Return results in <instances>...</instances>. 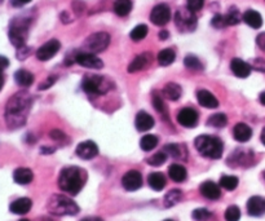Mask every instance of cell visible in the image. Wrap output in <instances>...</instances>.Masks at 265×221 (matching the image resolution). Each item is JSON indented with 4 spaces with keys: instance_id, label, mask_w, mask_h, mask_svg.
Instances as JSON below:
<instances>
[{
    "instance_id": "1",
    "label": "cell",
    "mask_w": 265,
    "mask_h": 221,
    "mask_svg": "<svg viewBox=\"0 0 265 221\" xmlns=\"http://www.w3.org/2000/svg\"><path fill=\"white\" fill-rule=\"evenodd\" d=\"M31 95L26 91H21L9 98L5 108V118L8 126L18 128L25 124L27 114L31 108Z\"/></svg>"
},
{
    "instance_id": "2",
    "label": "cell",
    "mask_w": 265,
    "mask_h": 221,
    "mask_svg": "<svg viewBox=\"0 0 265 221\" xmlns=\"http://www.w3.org/2000/svg\"><path fill=\"white\" fill-rule=\"evenodd\" d=\"M85 181H87L85 171L79 167H75V166H71V167H66L61 171L60 176H58V187L63 192H66L71 196H76L83 189Z\"/></svg>"
},
{
    "instance_id": "3",
    "label": "cell",
    "mask_w": 265,
    "mask_h": 221,
    "mask_svg": "<svg viewBox=\"0 0 265 221\" xmlns=\"http://www.w3.org/2000/svg\"><path fill=\"white\" fill-rule=\"evenodd\" d=\"M197 150H198L203 157L211 159H220L223 152H224V145L219 137L210 136V135H201L194 141Z\"/></svg>"
},
{
    "instance_id": "4",
    "label": "cell",
    "mask_w": 265,
    "mask_h": 221,
    "mask_svg": "<svg viewBox=\"0 0 265 221\" xmlns=\"http://www.w3.org/2000/svg\"><path fill=\"white\" fill-rule=\"evenodd\" d=\"M48 211L56 216H74L79 212V207L69 197L54 194L47 203Z\"/></svg>"
},
{
    "instance_id": "5",
    "label": "cell",
    "mask_w": 265,
    "mask_h": 221,
    "mask_svg": "<svg viewBox=\"0 0 265 221\" xmlns=\"http://www.w3.org/2000/svg\"><path fill=\"white\" fill-rule=\"evenodd\" d=\"M28 34V21L23 18L14 19L9 28V40L14 47L21 48L25 45Z\"/></svg>"
},
{
    "instance_id": "6",
    "label": "cell",
    "mask_w": 265,
    "mask_h": 221,
    "mask_svg": "<svg viewBox=\"0 0 265 221\" xmlns=\"http://www.w3.org/2000/svg\"><path fill=\"white\" fill-rule=\"evenodd\" d=\"M111 84L101 75L85 76L82 83V88L89 95H104L110 89Z\"/></svg>"
},
{
    "instance_id": "7",
    "label": "cell",
    "mask_w": 265,
    "mask_h": 221,
    "mask_svg": "<svg viewBox=\"0 0 265 221\" xmlns=\"http://www.w3.org/2000/svg\"><path fill=\"white\" fill-rule=\"evenodd\" d=\"M110 44V35L107 32L100 31L89 35L84 43V48L89 53H100L105 51Z\"/></svg>"
},
{
    "instance_id": "8",
    "label": "cell",
    "mask_w": 265,
    "mask_h": 221,
    "mask_svg": "<svg viewBox=\"0 0 265 221\" xmlns=\"http://www.w3.org/2000/svg\"><path fill=\"white\" fill-rule=\"evenodd\" d=\"M175 22L180 31H193L197 26V18L194 12L190 9H179L175 14Z\"/></svg>"
},
{
    "instance_id": "9",
    "label": "cell",
    "mask_w": 265,
    "mask_h": 221,
    "mask_svg": "<svg viewBox=\"0 0 265 221\" xmlns=\"http://www.w3.org/2000/svg\"><path fill=\"white\" fill-rule=\"evenodd\" d=\"M75 62L78 65L87 69H102L104 67V62L101 58H98L95 53H89V52H79L75 54Z\"/></svg>"
},
{
    "instance_id": "10",
    "label": "cell",
    "mask_w": 265,
    "mask_h": 221,
    "mask_svg": "<svg viewBox=\"0 0 265 221\" xmlns=\"http://www.w3.org/2000/svg\"><path fill=\"white\" fill-rule=\"evenodd\" d=\"M171 19V9L167 4L155 5L150 13V21L157 26H164Z\"/></svg>"
},
{
    "instance_id": "11",
    "label": "cell",
    "mask_w": 265,
    "mask_h": 221,
    "mask_svg": "<svg viewBox=\"0 0 265 221\" xmlns=\"http://www.w3.org/2000/svg\"><path fill=\"white\" fill-rule=\"evenodd\" d=\"M60 41L57 40V39H52V40L47 41L45 44H43L39 48L38 51H36V57H38V60L40 61L51 60L52 57L56 56L57 52L60 51Z\"/></svg>"
},
{
    "instance_id": "12",
    "label": "cell",
    "mask_w": 265,
    "mask_h": 221,
    "mask_svg": "<svg viewBox=\"0 0 265 221\" xmlns=\"http://www.w3.org/2000/svg\"><path fill=\"white\" fill-rule=\"evenodd\" d=\"M122 185L128 192H136L142 187V176L139 171H128L122 179Z\"/></svg>"
},
{
    "instance_id": "13",
    "label": "cell",
    "mask_w": 265,
    "mask_h": 221,
    "mask_svg": "<svg viewBox=\"0 0 265 221\" xmlns=\"http://www.w3.org/2000/svg\"><path fill=\"white\" fill-rule=\"evenodd\" d=\"M198 113L192 108H184L177 114V122L186 128H193L198 123Z\"/></svg>"
},
{
    "instance_id": "14",
    "label": "cell",
    "mask_w": 265,
    "mask_h": 221,
    "mask_svg": "<svg viewBox=\"0 0 265 221\" xmlns=\"http://www.w3.org/2000/svg\"><path fill=\"white\" fill-rule=\"evenodd\" d=\"M98 154V146L93 141H83L76 148V155L79 158L89 161Z\"/></svg>"
},
{
    "instance_id": "15",
    "label": "cell",
    "mask_w": 265,
    "mask_h": 221,
    "mask_svg": "<svg viewBox=\"0 0 265 221\" xmlns=\"http://www.w3.org/2000/svg\"><path fill=\"white\" fill-rule=\"evenodd\" d=\"M247 212L250 216L259 218L265 214V199L263 197H251L247 202Z\"/></svg>"
},
{
    "instance_id": "16",
    "label": "cell",
    "mask_w": 265,
    "mask_h": 221,
    "mask_svg": "<svg viewBox=\"0 0 265 221\" xmlns=\"http://www.w3.org/2000/svg\"><path fill=\"white\" fill-rule=\"evenodd\" d=\"M153 61V57L150 53H141L133 58L132 62L128 66V73H137L141 70H145L150 66Z\"/></svg>"
},
{
    "instance_id": "17",
    "label": "cell",
    "mask_w": 265,
    "mask_h": 221,
    "mask_svg": "<svg viewBox=\"0 0 265 221\" xmlns=\"http://www.w3.org/2000/svg\"><path fill=\"white\" fill-rule=\"evenodd\" d=\"M199 190H201V194L203 197L211 199V201H216V199H219L221 197L220 185H218L214 181H205L201 185Z\"/></svg>"
},
{
    "instance_id": "18",
    "label": "cell",
    "mask_w": 265,
    "mask_h": 221,
    "mask_svg": "<svg viewBox=\"0 0 265 221\" xmlns=\"http://www.w3.org/2000/svg\"><path fill=\"white\" fill-rule=\"evenodd\" d=\"M135 126L137 128V131L140 132H145V131L152 130L154 127V119L150 114H148L146 111H140L136 115V120H135Z\"/></svg>"
},
{
    "instance_id": "19",
    "label": "cell",
    "mask_w": 265,
    "mask_h": 221,
    "mask_svg": "<svg viewBox=\"0 0 265 221\" xmlns=\"http://www.w3.org/2000/svg\"><path fill=\"white\" fill-rule=\"evenodd\" d=\"M197 100H198L199 105L203 106V108L207 109H215L219 106L218 98L215 97L210 91H206V89H201L197 93Z\"/></svg>"
},
{
    "instance_id": "20",
    "label": "cell",
    "mask_w": 265,
    "mask_h": 221,
    "mask_svg": "<svg viewBox=\"0 0 265 221\" xmlns=\"http://www.w3.org/2000/svg\"><path fill=\"white\" fill-rule=\"evenodd\" d=\"M231 69L233 74L238 78H247L251 73V66L250 63L245 62L241 58H233L231 62Z\"/></svg>"
},
{
    "instance_id": "21",
    "label": "cell",
    "mask_w": 265,
    "mask_h": 221,
    "mask_svg": "<svg viewBox=\"0 0 265 221\" xmlns=\"http://www.w3.org/2000/svg\"><path fill=\"white\" fill-rule=\"evenodd\" d=\"M32 207L31 199L28 198H19L16 199L14 202L10 203L9 210L12 214H16V215H26Z\"/></svg>"
},
{
    "instance_id": "22",
    "label": "cell",
    "mask_w": 265,
    "mask_h": 221,
    "mask_svg": "<svg viewBox=\"0 0 265 221\" xmlns=\"http://www.w3.org/2000/svg\"><path fill=\"white\" fill-rule=\"evenodd\" d=\"M233 136L238 142H247L253 136V130L246 123H238L233 128Z\"/></svg>"
},
{
    "instance_id": "23",
    "label": "cell",
    "mask_w": 265,
    "mask_h": 221,
    "mask_svg": "<svg viewBox=\"0 0 265 221\" xmlns=\"http://www.w3.org/2000/svg\"><path fill=\"white\" fill-rule=\"evenodd\" d=\"M181 93H183V89L176 83H168L167 85H164L163 91H162V96L170 101H177L180 98Z\"/></svg>"
},
{
    "instance_id": "24",
    "label": "cell",
    "mask_w": 265,
    "mask_h": 221,
    "mask_svg": "<svg viewBox=\"0 0 265 221\" xmlns=\"http://www.w3.org/2000/svg\"><path fill=\"white\" fill-rule=\"evenodd\" d=\"M32 179H34L32 171L25 167L17 168L14 171V174H13V180L16 181L17 184H19V185H27V184L31 183Z\"/></svg>"
},
{
    "instance_id": "25",
    "label": "cell",
    "mask_w": 265,
    "mask_h": 221,
    "mask_svg": "<svg viewBox=\"0 0 265 221\" xmlns=\"http://www.w3.org/2000/svg\"><path fill=\"white\" fill-rule=\"evenodd\" d=\"M149 187L152 188L155 192H161L164 189L167 180H166V176H164L162 172H153V174L149 175L148 177Z\"/></svg>"
},
{
    "instance_id": "26",
    "label": "cell",
    "mask_w": 265,
    "mask_h": 221,
    "mask_svg": "<svg viewBox=\"0 0 265 221\" xmlns=\"http://www.w3.org/2000/svg\"><path fill=\"white\" fill-rule=\"evenodd\" d=\"M242 18H243V21H245V22L250 26V27H253V28H260L263 25V18H262V16H260V13L256 12V10H254V9L246 10Z\"/></svg>"
},
{
    "instance_id": "27",
    "label": "cell",
    "mask_w": 265,
    "mask_h": 221,
    "mask_svg": "<svg viewBox=\"0 0 265 221\" xmlns=\"http://www.w3.org/2000/svg\"><path fill=\"white\" fill-rule=\"evenodd\" d=\"M164 153L175 159L186 158V149L180 144H168L164 146Z\"/></svg>"
},
{
    "instance_id": "28",
    "label": "cell",
    "mask_w": 265,
    "mask_h": 221,
    "mask_svg": "<svg viewBox=\"0 0 265 221\" xmlns=\"http://www.w3.org/2000/svg\"><path fill=\"white\" fill-rule=\"evenodd\" d=\"M168 176L175 181V183H183L185 181L188 172H186L185 167L181 165H171L168 168Z\"/></svg>"
},
{
    "instance_id": "29",
    "label": "cell",
    "mask_w": 265,
    "mask_h": 221,
    "mask_svg": "<svg viewBox=\"0 0 265 221\" xmlns=\"http://www.w3.org/2000/svg\"><path fill=\"white\" fill-rule=\"evenodd\" d=\"M14 80L21 87H28V85H31L34 83V75L27 70H18L14 74Z\"/></svg>"
},
{
    "instance_id": "30",
    "label": "cell",
    "mask_w": 265,
    "mask_h": 221,
    "mask_svg": "<svg viewBox=\"0 0 265 221\" xmlns=\"http://www.w3.org/2000/svg\"><path fill=\"white\" fill-rule=\"evenodd\" d=\"M131 10H132V1L131 0H115L114 12L117 13L118 16H127V14H130Z\"/></svg>"
},
{
    "instance_id": "31",
    "label": "cell",
    "mask_w": 265,
    "mask_h": 221,
    "mask_svg": "<svg viewBox=\"0 0 265 221\" xmlns=\"http://www.w3.org/2000/svg\"><path fill=\"white\" fill-rule=\"evenodd\" d=\"M175 58H176V54H175L174 49H171V48L162 49L158 53V62L161 66H170L175 61Z\"/></svg>"
},
{
    "instance_id": "32",
    "label": "cell",
    "mask_w": 265,
    "mask_h": 221,
    "mask_svg": "<svg viewBox=\"0 0 265 221\" xmlns=\"http://www.w3.org/2000/svg\"><path fill=\"white\" fill-rule=\"evenodd\" d=\"M181 199H183V192H181V190H171V192H168V193L166 194V197H164V206L168 207V209H170V207H174L175 205L180 202Z\"/></svg>"
},
{
    "instance_id": "33",
    "label": "cell",
    "mask_w": 265,
    "mask_h": 221,
    "mask_svg": "<svg viewBox=\"0 0 265 221\" xmlns=\"http://www.w3.org/2000/svg\"><path fill=\"white\" fill-rule=\"evenodd\" d=\"M157 145H158V137L154 136V135H145L140 141V148L144 152H150Z\"/></svg>"
},
{
    "instance_id": "34",
    "label": "cell",
    "mask_w": 265,
    "mask_h": 221,
    "mask_svg": "<svg viewBox=\"0 0 265 221\" xmlns=\"http://www.w3.org/2000/svg\"><path fill=\"white\" fill-rule=\"evenodd\" d=\"M227 123L228 118L227 115L223 113L214 114V115H211V117L209 118V120H207V124H209L210 127H215V128H223Z\"/></svg>"
},
{
    "instance_id": "35",
    "label": "cell",
    "mask_w": 265,
    "mask_h": 221,
    "mask_svg": "<svg viewBox=\"0 0 265 221\" xmlns=\"http://www.w3.org/2000/svg\"><path fill=\"white\" fill-rule=\"evenodd\" d=\"M221 188H224V189L229 190H234L236 188L238 187V177L236 176H223L220 179V183H219Z\"/></svg>"
},
{
    "instance_id": "36",
    "label": "cell",
    "mask_w": 265,
    "mask_h": 221,
    "mask_svg": "<svg viewBox=\"0 0 265 221\" xmlns=\"http://www.w3.org/2000/svg\"><path fill=\"white\" fill-rule=\"evenodd\" d=\"M225 19H227V25H237L241 21V13L238 10L237 6H232L231 9L228 10L225 14Z\"/></svg>"
},
{
    "instance_id": "37",
    "label": "cell",
    "mask_w": 265,
    "mask_h": 221,
    "mask_svg": "<svg viewBox=\"0 0 265 221\" xmlns=\"http://www.w3.org/2000/svg\"><path fill=\"white\" fill-rule=\"evenodd\" d=\"M146 35H148V26L146 25H137L135 28H133L132 31H131L130 36L132 40L135 41H140L142 39L145 38Z\"/></svg>"
},
{
    "instance_id": "38",
    "label": "cell",
    "mask_w": 265,
    "mask_h": 221,
    "mask_svg": "<svg viewBox=\"0 0 265 221\" xmlns=\"http://www.w3.org/2000/svg\"><path fill=\"white\" fill-rule=\"evenodd\" d=\"M184 65H185L188 69L190 70H202L203 69V65L202 62L199 61V58H197L196 56H186L185 58H184Z\"/></svg>"
},
{
    "instance_id": "39",
    "label": "cell",
    "mask_w": 265,
    "mask_h": 221,
    "mask_svg": "<svg viewBox=\"0 0 265 221\" xmlns=\"http://www.w3.org/2000/svg\"><path fill=\"white\" fill-rule=\"evenodd\" d=\"M225 220L227 221H240L241 219V210L237 206H231L225 211Z\"/></svg>"
},
{
    "instance_id": "40",
    "label": "cell",
    "mask_w": 265,
    "mask_h": 221,
    "mask_svg": "<svg viewBox=\"0 0 265 221\" xmlns=\"http://www.w3.org/2000/svg\"><path fill=\"white\" fill-rule=\"evenodd\" d=\"M166 161H167V154H166L164 152H159V153H157V154L152 155L150 158H148L149 165L154 166V167L162 166Z\"/></svg>"
},
{
    "instance_id": "41",
    "label": "cell",
    "mask_w": 265,
    "mask_h": 221,
    "mask_svg": "<svg viewBox=\"0 0 265 221\" xmlns=\"http://www.w3.org/2000/svg\"><path fill=\"white\" fill-rule=\"evenodd\" d=\"M153 105H154L155 110L158 111V113H166V105H164L163 101V96L159 95L158 92L153 93Z\"/></svg>"
},
{
    "instance_id": "42",
    "label": "cell",
    "mask_w": 265,
    "mask_h": 221,
    "mask_svg": "<svg viewBox=\"0 0 265 221\" xmlns=\"http://www.w3.org/2000/svg\"><path fill=\"white\" fill-rule=\"evenodd\" d=\"M211 216H212L211 212H210L209 210H206V209H198V210H196V211L193 212V218L196 219L197 221L209 220Z\"/></svg>"
},
{
    "instance_id": "43",
    "label": "cell",
    "mask_w": 265,
    "mask_h": 221,
    "mask_svg": "<svg viewBox=\"0 0 265 221\" xmlns=\"http://www.w3.org/2000/svg\"><path fill=\"white\" fill-rule=\"evenodd\" d=\"M203 4H205V0H186V8L194 13L202 9Z\"/></svg>"
},
{
    "instance_id": "44",
    "label": "cell",
    "mask_w": 265,
    "mask_h": 221,
    "mask_svg": "<svg viewBox=\"0 0 265 221\" xmlns=\"http://www.w3.org/2000/svg\"><path fill=\"white\" fill-rule=\"evenodd\" d=\"M211 23H212V26L216 28H223V27H225V26H228L225 16H221V14H216V16L212 18Z\"/></svg>"
},
{
    "instance_id": "45",
    "label": "cell",
    "mask_w": 265,
    "mask_h": 221,
    "mask_svg": "<svg viewBox=\"0 0 265 221\" xmlns=\"http://www.w3.org/2000/svg\"><path fill=\"white\" fill-rule=\"evenodd\" d=\"M250 66H251V69H255V70H258V71H262V73H264L265 71V60H263V58H254V60L250 62Z\"/></svg>"
},
{
    "instance_id": "46",
    "label": "cell",
    "mask_w": 265,
    "mask_h": 221,
    "mask_svg": "<svg viewBox=\"0 0 265 221\" xmlns=\"http://www.w3.org/2000/svg\"><path fill=\"white\" fill-rule=\"evenodd\" d=\"M49 136H51L53 140H56V141H60V142L66 141V140H67L66 135H65L63 132H61V131H58V130L52 131V132L49 133Z\"/></svg>"
},
{
    "instance_id": "47",
    "label": "cell",
    "mask_w": 265,
    "mask_h": 221,
    "mask_svg": "<svg viewBox=\"0 0 265 221\" xmlns=\"http://www.w3.org/2000/svg\"><path fill=\"white\" fill-rule=\"evenodd\" d=\"M56 82V76H49L47 80H45L44 83H41L40 85H39V89H47L49 88V87H52L53 85V83Z\"/></svg>"
},
{
    "instance_id": "48",
    "label": "cell",
    "mask_w": 265,
    "mask_h": 221,
    "mask_svg": "<svg viewBox=\"0 0 265 221\" xmlns=\"http://www.w3.org/2000/svg\"><path fill=\"white\" fill-rule=\"evenodd\" d=\"M9 66V60L4 56H0V74L3 73L6 67Z\"/></svg>"
},
{
    "instance_id": "49",
    "label": "cell",
    "mask_w": 265,
    "mask_h": 221,
    "mask_svg": "<svg viewBox=\"0 0 265 221\" xmlns=\"http://www.w3.org/2000/svg\"><path fill=\"white\" fill-rule=\"evenodd\" d=\"M256 43H258V45L260 47V49H263V51L265 52V32H263V34H260L259 36H258Z\"/></svg>"
},
{
    "instance_id": "50",
    "label": "cell",
    "mask_w": 265,
    "mask_h": 221,
    "mask_svg": "<svg viewBox=\"0 0 265 221\" xmlns=\"http://www.w3.org/2000/svg\"><path fill=\"white\" fill-rule=\"evenodd\" d=\"M30 52V49L28 48H26L25 45L21 48H18V54H17V57H18L19 60H23L25 57H27V53Z\"/></svg>"
},
{
    "instance_id": "51",
    "label": "cell",
    "mask_w": 265,
    "mask_h": 221,
    "mask_svg": "<svg viewBox=\"0 0 265 221\" xmlns=\"http://www.w3.org/2000/svg\"><path fill=\"white\" fill-rule=\"evenodd\" d=\"M31 0H10V3H12L13 6H22L26 5L27 3H30Z\"/></svg>"
},
{
    "instance_id": "52",
    "label": "cell",
    "mask_w": 265,
    "mask_h": 221,
    "mask_svg": "<svg viewBox=\"0 0 265 221\" xmlns=\"http://www.w3.org/2000/svg\"><path fill=\"white\" fill-rule=\"evenodd\" d=\"M168 36H170V34H168V31H166V30H162V31L159 32V39H161V40H166V39H168Z\"/></svg>"
},
{
    "instance_id": "53",
    "label": "cell",
    "mask_w": 265,
    "mask_h": 221,
    "mask_svg": "<svg viewBox=\"0 0 265 221\" xmlns=\"http://www.w3.org/2000/svg\"><path fill=\"white\" fill-rule=\"evenodd\" d=\"M82 221H102L100 218H85Z\"/></svg>"
},
{
    "instance_id": "54",
    "label": "cell",
    "mask_w": 265,
    "mask_h": 221,
    "mask_svg": "<svg viewBox=\"0 0 265 221\" xmlns=\"http://www.w3.org/2000/svg\"><path fill=\"white\" fill-rule=\"evenodd\" d=\"M259 100H260V102H262L263 105H265V91L263 92V93H260V96H259Z\"/></svg>"
},
{
    "instance_id": "55",
    "label": "cell",
    "mask_w": 265,
    "mask_h": 221,
    "mask_svg": "<svg viewBox=\"0 0 265 221\" xmlns=\"http://www.w3.org/2000/svg\"><path fill=\"white\" fill-rule=\"evenodd\" d=\"M3 84H4V76L3 74H0V91L3 88Z\"/></svg>"
},
{
    "instance_id": "56",
    "label": "cell",
    "mask_w": 265,
    "mask_h": 221,
    "mask_svg": "<svg viewBox=\"0 0 265 221\" xmlns=\"http://www.w3.org/2000/svg\"><path fill=\"white\" fill-rule=\"evenodd\" d=\"M260 139H262V142L265 145V128L262 131V136H260Z\"/></svg>"
},
{
    "instance_id": "57",
    "label": "cell",
    "mask_w": 265,
    "mask_h": 221,
    "mask_svg": "<svg viewBox=\"0 0 265 221\" xmlns=\"http://www.w3.org/2000/svg\"><path fill=\"white\" fill-rule=\"evenodd\" d=\"M19 221H28L27 219H22V220H19Z\"/></svg>"
},
{
    "instance_id": "58",
    "label": "cell",
    "mask_w": 265,
    "mask_h": 221,
    "mask_svg": "<svg viewBox=\"0 0 265 221\" xmlns=\"http://www.w3.org/2000/svg\"><path fill=\"white\" fill-rule=\"evenodd\" d=\"M263 176H264V180H265V171H264V172H263Z\"/></svg>"
},
{
    "instance_id": "59",
    "label": "cell",
    "mask_w": 265,
    "mask_h": 221,
    "mask_svg": "<svg viewBox=\"0 0 265 221\" xmlns=\"http://www.w3.org/2000/svg\"><path fill=\"white\" fill-rule=\"evenodd\" d=\"M164 221H174V220H164Z\"/></svg>"
}]
</instances>
